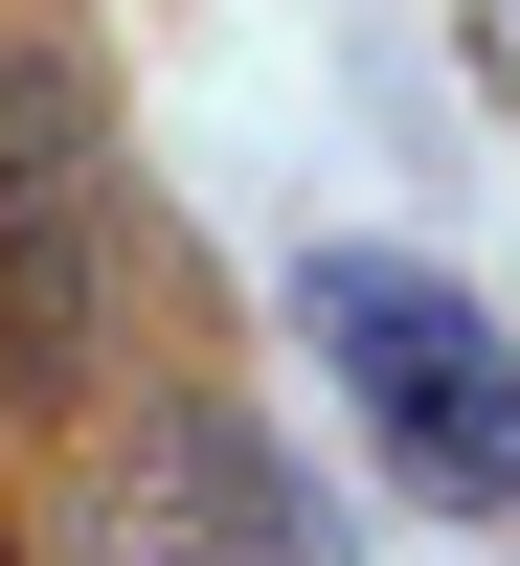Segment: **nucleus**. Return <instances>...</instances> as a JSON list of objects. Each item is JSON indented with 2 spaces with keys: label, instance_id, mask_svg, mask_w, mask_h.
Segmentation results:
<instances>
[{
  "label": "nucleus",
  "instance_id": "f257e3e1",
  "mask_svg": "<svg viewBox=\"0 0 520 566\" xmlns=\"http://www.w3.org/2000/svg\"><path fill=\"white\" fill-rule=\"evenodd\" d=\"M295 317H317V363H340L362 453H385L431 522H520V340L453 295L431 250H317Z\"/></svg>",
  "mask_w": 520,
  "mask_h": 566
},
{
  "label": "nucleus",
  "instance_id": "f03ea898",
  "mask_svg": "<svg viewBox=\"0 0 520 566\" xmlns=\"http://www.w3.org/2000/svg\"><path fill=\"white\" fill-rule=\"evenodd\" d=\"M114 363V136L68 45H0V408H91Z\"/></svg>",
  "mask_w": 520,
  "mask_h": 566
},
{
  "label": "nucleus",
  "instance_id": "7ed1b4c3",
  "mask_svg": "<svg viewBox=\"0 0 520 566\" xmlns=\"http://www.w3.org/2000/svg\"><path fill=\"white\" fill-rule=\"evenodd\" d=\"M476 45H498V91H520V0H476Z\"/></svg>",
  "mask_w": 520,
  "mask_h": 566
}]
</instances>
